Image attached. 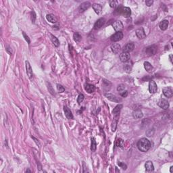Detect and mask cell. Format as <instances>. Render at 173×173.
Masks as SVG:
<instances>
[{
    "instance_id": "42",
    "label": "cell",
    "mask_w": 173,
    "mask_h": 173,
    "mask_svg": "<svg viewBox=\"0 0 173 173\" xmlns=\"http://www.w3.org/2000/svg\"><path fill=\"white\" fill-rule=\"evenodd\" d=\"M32 138H33V139H34L35 141L36 142V143H37V145H39V146H40V143H39V142L38 141H37V139H35V138L34 137H32Z\"/></svg>"
},
{
    "instance_id": "24",
    "label": "cell",
    "mask_w": 173,
    "mask_h": 173,
    "mask_svg": "<svg viewBox=\"0 0 173 173\" xmlns=\"http://www.w3.org/2000/svg\"><path fill=\"white\" fill-rule=\"evenodd\" d=\"M47 20L49 22H51V23H56L57 21H58V19H57V18L56 17V16L52 14L47 15Z\"/></svg>"
},
{
    "instance_id": "37",
    "label": "cell",
    "mask_w": 173,
    "mask_h": 173,
    "mask_svg": "<svg viewBox=\"0 0 173 173\" xmlns=\"http://www.w3.org/2000/svg\"><path fill=\"white\" fill-rule=\"evenodd\" d=\"M31 18H32V22L34 23L35 21V19H36V14H35V13L34 11H33V12H31Z\"/></svg>"
},
{
    "instance_id": "8",
    "label": "cell",
    "mask_w": 173,
    "mask_h": 173,
    "mask_svg": "<svg viewBox=\"0 0 173 173\" xmlns=\"http://www.w3.org/2000/svg\"><path fill=\"white\" fill-rule=\"evenodd\" d=\"M135 47V44L133 42H130V43H128L125 45V46L123 47L122 49V51L123 52H127V53H129L131 51H132L133 49H134Z\"/></svg>"
},
{
    "instance_id": "25",
    "label": "cell",
    "mask_w": 173,
    "mask_h": 173,
    "mask_svg": "<svg viewBox=\"0 0 173 173\" xmlns=\"http://www.w3.org/2000/svg\"><path fill=\"white\" fill-rule=\"evenodd\" d=\"M111 86H112V84L109 80L103 79V87L104 89V90H105V88H107L106 91H109L111 88Z\"/></svg>"
},
{
    "instance_id": "40",
    "label": "cell",
    "mask_w": 173,
    "mask_h": 173,
    "mask_svg": "<svg viewBox=\"0 0 173 173\" xmlns=\"http://www.w3.org/2000/svg\"><path fill=\"white\" fill-rule=\"evenodd\" d=\"M145 3H146V5L149 7V6H151L154 3V1L153 0H147V1H145Z\"/></svg>"
},
{
    "instance_id": "11",
    "label": "cell",
    "mask_w": 173,
    "mask_h": 173,
    "mask_svg": "<svg viewBox=\"0 0 173 173\" xmlns=\"http://www.w3.org/2000/svg\"><path fill=\"white\" fill-rule=\"evenodd\" d=\"M163 94L166 96V98H172L173 95V91L172 88L171 87L164 88Z\"/></svg>"
},
{
    "instance_id": "31",
    "label": "cell",
    "mask_w": 173,
    "mask_h": 173,
    "mask_svg": "<svg viewBox=\"0 0 173 173\" xmlns=\"http://www.w3.org/2000/svg\"><path fill=\"white\" fill-rule=\"evenodd\" d=\"M73 37L74 40L76 42H78L80 39H81V35H80L79 33H75L74 34Z\"/></svg>"
},
{
    "instance_id": "19",
    "label": "cell",
    "mask_w": 173,
    "mask_h": 173,
    "mask_svg": "<svg viewBox=\"0 0 173 173\" xmlns=\"http://www.w3.org/2000/svg\"><path fill=\"white\" fill-rule=\"evenodd\" d=\"M111 49H112V52H114V54H116L118 53H119L120 50L121 49V47L118 43H114L112 45Z\"/></svg>"
},
{
    "instance_id": "26",
    "label": "cell",
    "mask_w": 173,
    "mask_h": 173,
    "mask_svg": "<svg viewBox=\"0 0 173 173\" xmlns=\"http://www.w3.org/2000/svg\"><path fill=\"white\" fill-rule=\"evenodd\" d=\"M118 116H114V120H113V121H112V122L111 128H112V131L113 132H114L115 131H116V129Z\"/></svg>"
},
{
    "instance_id": "35",
    "label": "cell",
    "mask_w": 173,
    "mask_h": 173,
    "mask_svg": "<svg viewBox=\"0 0 173 173\" xmlns=\"http://www.w3.org/2000/svg\"><path fill=\"white\" fill-rule=\"evenodd\" d=\"M83 100H84V95L83 94H80V95H78V98H77V102L78 104H80Z\"/></svg>"
},
{
    "instance_id": "33",
    "label": "cell",
    "mask_w": 173,
    "mask_h": 173,
    "mask_svg": "<svg viewBox=\"0 0 173 173\" xmlns=\"http://www.w3.org/2000/svg\"><path fill=\"white\" fill-rule=\"evenodd\" d=\"M124 70L127 72H130L131 71V66H130L129 64H126L124 66Z\"/></svg>"
},
{
    "instance_id": "22",
    "label": "cell",
    "mask_w": 173,
    "mask_h": 173,
    "mask_svg": "<svg viewBox=\"0 0 173 173\" xmlns=\"http://www.w3.org/2000/svg\"><path fill=\"white\" fill-rule=\"evenodd\" d=\"M133 118H135V119H140V118H143V113H142V112L141 110H137L133 112Z\"/></svg>"
},
{
    "instance_id": "41",
    "label": "cell",
    "mask_w": 173,
    "mask_h": 173,
    "mask_svg": "<svg viewBox=\"0 0 173 173\" xmlns=\"http://www.w3.org/2000/svg\"><path fill=\"white\" fill-rule=\"evenodd\" d=\"M118 165H119V166L122 168V169H124V170H126V169H127V165H126V164H124V163H122V162H118Z\"/></svg>"
},
{
    "instance_id": "12",
    "label": "cell",
    "mask_w": 173,
    "mask_h": 173,
    "mask_svg": "<svg viewBox=\"0 0 173 173\" xmlns=\"http://www.w3.org/2000/svg\"><path fill=\"white\" fill-rule=\"evenodd\" d=\"M145 171L147 173H151L154 170V164L151 161H147L145 164Z\"/></svg>"
},
{
    "instance_id": "18",
    "label": "cell",
    "mask_w": 173,
    "mask_h": 173,
    "mask_svg": "<svg viewBox=\"0 0 173 173\" xmlns=\"http://www.w3.org/2000/svg\"><path fill=\"white\" fill-rule=\"evenodd\" d=\"M144 67H145V69L146 70L147 72H149V73H151L154 70V67L148 62H144Z\"/></svg>"
},
{
    "instance_id": "16",
    "label": "cell",
    "mask_w": 173,
    "mask_h": 173,
    "mask_svg": "<svg viewBox=\"0 0 173 173\" xmlns=\"http://www.w3.org/2000/svg\"><path fill=\"white\" fill-rule=\"evenodd\" d=\"M136 35L137 37H138L139 39H144L145 37V31L143 28H141V29H139L136 31Z\"/></svg>"
},
{
    "instance_id": "9",
    "label": "cell",
    "mask_w": 173,
    "mask_h": 173,
    "mask_svg": "<svg viewBox=\"0 0 173 173\" xmlns=\"http://www.w3.org/2000/svg\"><path fill=\"white\" fill-rule=\"evenodd\" d=\"M130 56L129 53H127V52H122L121 54H120L119 58L120 60V61L122 62H127L129 60Z\"/></svg>"
},
{
    "instance_id": "29",
    "label": "cell",
    "mask_w": 173,
    "mask_h": 173,
    "mask_svg": "<svg viewBox=\"0 0 173 173\" xmlns=\"http://www.w3.org/2000/svg\"><path fill=\"white\" fill-rule=\"evenodd\" d=\"M96 147H97V143L95 141V139L94 138L91 139V149L92 151H95L96 150Z\"/></svg>"
},
{
    "instance_id": "10",
    "label": "cell",
    "mask_w": 173,
    "mask_h": 173,
    "mask_svg": "<svg viewBox=\"0 0 173 173\" xmlns=\"http://www.w3.org/2000/svg\"><path fill=\"white\" fill-rule=\"evenodd\" d=\"M105 22V18H101L99 20H98V21L95 22V25H94V29L98 30L100 29L101 27H102V26Z\"/></svg>"
},
{
    "instance_id": "3",
    "label": "cell",
    "mask_w": 173,
    "mask_h": 173,
    "mask_svg": "<svg viewBox=\"0 0 173 173\" xmlns=\"http://www.w3.org/2000/svg\"><path fill=\"white\" fill-rule=\"evenodd\" d=\"M149 91L150 93H156L158 91V87L154 80H150L149 83Z\"/></svg>"
},
{
    "instance_id": "14",
    "label": "cell",
    "mask_w": 173,
    "mask_h": 173,
    "mask_svg": "<svg viewBox=\"0 0 173 173\" xmlns=\"http://www.w3.org/2000/svg\"><path fill=\"white\" fill-rule=\"evenodd\" d=\"M26 69H27V75L29 76L30 79H32L33 77V70H32L31 64L28 61H26Z\"/></svg>"
},
{
    "instance_id": "38",
    "label": "cell",
    "mask_w": 173,
    "mask_h": 173,
    "mask_svg": "<svg viewBox=\"0 0 173 173\" xmlns=\"http://www.w3.org/2000/svg\"><path fill=\"white\" fill-rule=\"evenodd\" d=\"M22 35H23V36H24V37H25V40L27 41V43H29V44H30V43H31V41H30L29 37H28L27 35L25 34V32H22Z\"/></svg>"
},
{
    "instance_id": "27",
    "label": "cell",
    "mask_w": 173,
    "mask_h": 173,
    "mask_svg": "<svg viewBox=\"0 0 173 173\" xmlns=\"http://www.w3.org/2000/svg\"><path fill=\"white\" fill-rule=\"evenodd\" d=\"M122 108V104H119V105H117L115 108H114L113 110V114L114 116H119V113L120 112V110Z\"/></svg>"
},
{
    "instance_id": "17",
    "label": "cell",
    "mask_w": 173,
    "mask_h": 173,
    "mask_svg": "<svg viewBox=\"0 0 173 173\" xmlns=\"http://www.w3.org/2000/svg\"><path fill=\"white\" fill-rule=\"evenodd\" d=\"M92 7H93V9L94 10V11H95L96 14H100L102 13V6L100 5V4H98V3H93Z\"/></svg>"
},
{
    "instance_id": "30",
    "label": "cell",
    "mask_w": 173,
    "mask_h": 173,
    "mask_svg": "<svg viewBox=\"0 0 173 173\" xmlns=\"http://www.w3.org/2000/svg\"><path fill=\"white\" fill-rule=\"evenodd\" d=\"M116 145L118 147H120L122 148L124 145V141L121 139H118V140L116 141Z\"/></svg>"
},
{
    "instance_id": "6",
    "label": "cell",
    "mask_w": 173,
    "mask_h": 173,
    "mask_svg": "<svg viewBox=\"0 0 173 173\" xmlns=\"http://www.w3.org/2000/svg\"><path fill=\"white\" fill-rule=\"evenodd\" d=\"M112 27L116 32H121V31L123 29V25H122V22L120 20L114 22L112 24Z\"/></svg>"
},
{
    "instance_id": "13",
    "label": "cell",
    "mask_w": 173,
    "mask_h": 173,
    "mask_svg": "<svg viewBox=\"0 0 173 173\" xmlns=\"http://www.w3.org/2000/svg\"><path fill=\"white\" fill-rule=\"evenodd\" d=\"M156 51H157V47L155 45H151L146 48V53L149 56L154 55L156 53Z\"/></svg>"
},
{
    "instance_id": "28",
    "label": "cell",
    "mask_w": 173,
    "mask_h": 173,
    "mask_svg": "<svg viewBox=\"0 0 173 173\" xmlns=\"http://www.w3.org/2000/svg\"><path fill=\"white\" fill-rule=\"evenodd\" d=\"M50 37H51V41L54 43V45L56 47H58L59 45H60V41H58V38H56L53 35H50Z\"/></svg>"
},
{
    "instance_id": "43",
    "label": "cell",
    "mask_w": 173,
    "mask_h": 173,
    "mask_svg": "<svg viewBox=\"0 0 173 173\" xmlns=\"http://www.w3.org/2000/svg\"><path fill=\"white\" fill-rule=\"evenodd\" d=\"M173 166H171V169H170V172H171V173H173Z\"/></svg>"
},
{
    "instance_id": "1",
    "label": "cell",
    "mask_w": 173,
    "mask_h": 173,
    "mask_svg": "<svg viewBox=\"0 0 173 173\" xmlns=\"http://www.w3.org/2000/svg\"><path fill=\"white\" fill-rule=\"evenodd\" d=\"M137 147L142 152H146L151 147V143L146 138H142L137 143Z\"/></svg>"
},
{
    "instance_id": "5",
    "label": "cell",
    "mask_w": 173,
    "mask_h": 173,
    "mask_svg": "<svg viewBox=\"0 0 173 173\" xmlns=\"http://www.w3.org/2000/svg\"><path fill=\"white\" fill-rule=\"evenodd\" d=\"M123 38V34L122 32H116L111 37V41L113 42H117L120 41Z\"/></svg>"
},
{
    "instance_id": "4",
    "label": "cell",
    "mask_w": 173,
    "mask_h": 173,
    "mask_svg": "<svg viewBox=\"0 0 173 173\" xmlns=\"http://www.w3.org/2000/svg\"><path fill=\"white\" fill-rule=\"evenodd\" d=\"M104 96L105 98L108 99L110 101L112 102H114L116 103H119L120 102H121V99H120L119 98L116 97V95H113V94H111V93H105L104 94Z\"/></svg>"
},
{
    "instance_id": "23",
    "label": "cell",
    "mask_w": 173,
    "mask_h": 173,
    "mask_svg": "<svg viewBox=\"0 0 173 173\" xmlns=\"http://www.w3.org/2000/svg\"><path fill=\"white\" fill-rule=\"evenodd\" d=\"M64 113H65V116L68 119H72L73 118V115L72 114V112L70 110L68 109L67 107H64Z\"/></svg>"
},
{
    "instance_id": "21",
    "label": "cell",
    "mask_w": 173,
    "mask_h": 173,
    "mask_svg": "<svg viewBox=\"0 0 173 173\" xmlns=\"http://www.w3.org/2000/svg\"><path fill=\"white\" fill-rule=\"evenodd\" d=\"M168 24H169V22H168V21L167 20H162V22L160 23V28L161 30H162V31H166L167 29H168Z\"/></svg>"
},
{
    "instance_id": "39",
    "label": "cell",
    "mask_w": 173,
    "mask_h": 173,
    "mask_svg": "<svg viewBox=\"0 0 173 173\" xmlns=\"http://www.w3.org/2000/svg\"><path fill=\"white\" fill-rule=\"evenodd\" d=\"M120 95L122 98H127L128 95V91H123L122 92H120Z\"/></svg>"
},
{
    "instance_id": "15",
    "label": "cell",
    "mask_w": 173,
    "mask_h": 173,
    "mask_svg": "<svg viewBox=\"0 0 173 173\" xmlns=\"http://www.w3.org/2000/svg\"><path fill=\"white\" fill-rule=\"evenodd\" d=\"M91 6V3L89 1H86L83 3H81L80 5L79 6V11L80 12H85L86 10H87L89 7Z\"/></svg>"
},
{
    "instance_id": "20",
    "label": "cell",
    "mask_w": 173,
    "mask_h": 173,
    "mask_svg": "<svg viewBox=\"0 0 173 173\" xmlns=\"http://www.w3.org/2000/svg\"><path fill=\"white\" fill-rule=\"evenodd\" d=\"M85 89L86 91L89 93H91L94 92L95 90V86L93 85H91V84H86L85 86Z\"/></svg>"
},
{
    "instance_id": "2",
    "label": "cell",
    "mask_w": 173,
    "mask_h": 173,
    "mask_svg": "<svg viewBox=\"0 0 173 173\" xmlns=\"http://www.w3.org/2000/svg\"><path fill=\"white\" fill-rule=\"evenodd\" d=\"M118 12L120 14H122V16H124V17H129L131 14V10L129 7H122V6H120L117 9Z\"/></svg>"
},
{
    "instance_id": "7",
    "label": "cell",
    "mask_w": 173,
    "mask_h": 173,
    "mask_svg": "<svg viewBox=\"0 0 173 173\" xmlns=\"http://www.w3.org/2000/svg\"><path fill=\"white\" fill-rule=\"evenodd\" d=\"M158 105L164 110H166L169 107V102L165 99H161L158 103Z\"/></svg>"
},
{
    "instance_id": "34",
    "label": "cell",
    "mask_w": 173,
    "mask_h": 173,
    "mask_svg": "<svg viewBox=\"0 0 173 173\" xmlns=\"http://www.w3.org/2000/svg\"><path fill=\"white\" fill-rule=\"evenodd\" d=\"M110 7H112V8H115V7H116V5H117V1H110Z\"/></svg>"
},
{
    "instance_id": "36",
    "label": "cell",
    "mask_w": 173,
    "mask_h": 173,
    "mask_svg": "<svg viewBox=\"0 0 173 173\" xmlns=\"http://www.w3.org/2000/svg\"><path fill=\"white\" fill-rule=\"evenodd\" d=\"M117 89L118 91H120V92H122V91H123L125 89V85H124L121 84V85H118Z\"/></svg>"
},
{
    "instance_id": "32",
    "label": "cell",
    "mask_w": 173,
    "mask_h": 173,
    "mask_svg": "<svg viewBox=\"0 0 173 173\" xmlns=\"http://www.w3.org/2000/svg\"><path fill=\"white\" fill-rule=\"evenodd\" d=\"M57 89H58V91L60 93H62L65 91V89H64L63 86H62L61 85H59V84L57 85Z\"/></svg>"
},
{
    "instance_id": "44",
    "label": "cell",
    "mask_w": 173,
    "mask_h": 173,
    "mask_svg": "<svg viewBox=\"0 0 173 173\" xmlns=\"http://www.w3.org/2000/svg\"><path fill=\"white\" fill-rule=\"evenodd\" d=\"M172 56H172V55H171V56H170V58H171V62H173V60H172Z\"/></svg>"
}]
</instances>
